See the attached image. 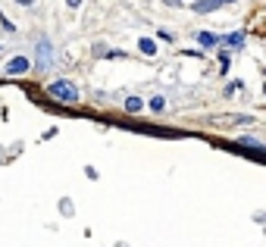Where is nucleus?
<instances>
[{
	"mask_svg": "<svg viewBox=\"0 0 266 247\" xmlns=\"http://www.w3.org/2000/svg\"><path fill=\"white\" fill-rule=\"evenodd\" d=\"M125 110H129V113H138V110H141V100H138V97H129V100H125Z\"/></svg>",
	"mask_w": 266,
	"mask_h": 247,
	"instance_id": "nucleus-7",
	"label": "nucleus"
},
{
	"mask_svg": "<svg viewBox=\"0 0 266 247\" xmlns=\"http://www.w3.org/2000/svg\"><path fill=\"white\" fill-rule=\"evenodd\" d=\"M198 41H201L204 47H213V44H216V34H210V31H201V34H198Z\"/></svg>",
	"mask_w": 266,
	"mask_h": 247,
	"instance_id": "nucleus-6",
	"label": "nucleus"
},
{
	"mask_svg": "<svg viewBox=\"0 0 266 247\" xmlns=\"http://www.w3.org/2000/svg\"><path fill=\"white\" fill-rule=\"evenodd\" d=\"M66 3H69V6H78V3H82V0H66Z\"/></svg>",
	"mask_w": 266,
	"mask_h": 247,
	"instance_id": "nucleus-9",
	"label": "nucleus"
},
{
	"mask_svg": "<svg viewBox=\"0 0 266 247\" xmlns=\"http://www.w3.org/2000/svg\"><path fill=\"white\" fill-rule=\"evenodd\" d=\"M47 94L53 100H63V103H75L78 100V91H75L72 81H53V85L47 88Z\"/></svg>",
	"mask_w": 266,
	"mask_h": 247,
	"instance_id": "nucleus-1",
	"label": "nucleus"
},
{
	"mask_svg": "<svg viewBox=\"0 0 266 247\" xmlns=\"http://www.w3.org/2000/svg\"><path fill=\"white\" fill-rule=\"evenodd\" d=\"M6 72L9 75H25L28 72V60H25V56H13L9 66H6Z\"/></svg>",
	"mask_w": 266,
	"mask_h": 247,
	"instance_id": "nucleus-2",
	"label": "nucleus"
},
{
	"mask_svg": "<svg viewBox=\"0 0 266 247\" xmlns=\"http://www.w3.org/2000/svg\"><path fill=\"white\" fill-rule=\"evenodd\" d=\"M141 50H144V53L150 56V53H157V44L150 41V38H144V41H141Z\"/></svg>",
	"mask_w": 266,
	"mask_h": 247,
	"instance_id": "nucleus-8",
	"label": "nucleus"
},
{
	"mask_svg": "<svg viewBox=\"0 0 266 247\" xmlns=\"http://www.w3.org/2000/svg\"><path fill=\"white\" fill-rule=\"evenodd\" d=\"M47 66H50V44L41 41L38 44V69H47Z\"/></svg>",
	"mask_w": 266,
	"mask_h": 247,
	"instance_id": "nucleus-4",
	"label": "nucleus"
},
{
	"mask_svg": "<svg viewBox=\"0 0 266 247\" xmlns=\"http://www.w3.org/2000/svg\"><path fill=\"white\" fill-rule=\"evenodd\" d=\"M223 3H232V0H198V3H194V13H213V9H219Z\"/></svg>",
	"mask_w": 266,
	"mask_h": 247,
	"instance_id": "nucleus-3",
	"label": "nucleus"
},
{
	"mask_svg": "<svg viewBox=\"0 0 266 247\" xmlns=\"http://www.w3.org/2000/svg\"><path fill=\"white\" fill-rule=\"evenodd\" d=\"M241 41H245V34H241V31H232V34L226 38V44H229V47H241Z\"/></svg>",
	"mask_w": 266,
	"mask_h": 247,
	"instance_id": "nucleus-5",
	"label": "nucleus"
},
{
	"mask_svg": "<svg viewBox=\"0 0 266 247\" xmlns=\"http://www.w3.org/2000/svg\"><path fill=\"white\" fill-rule=\"evenodd\" d=\"M19 3H34V0H19Z\"/></svg>",
	"mask_w": 266,
	"mask_h": 247,
	"instance_id": "nucleus-10",
	"label": "nucleus"
}]
</instances>
